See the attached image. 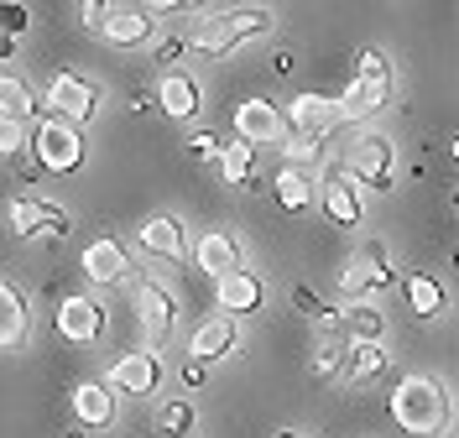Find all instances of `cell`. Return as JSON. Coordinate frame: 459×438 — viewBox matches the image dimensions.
Here are the masks:
<instances>
[{
	"label": "cell",
	"mask_w": 459,
	"mask_h": 438,
	"mask_svg": "<svg viewBox=\"0 0 459 438\" xmlns=\"http://www.w3.org/2000/svg\"><path fill=\"white\" fill-rule=\"evenodd\" d=\"M261 31H272V11L266 5H235V11H214L199 16V27L188 31V42L204 58H230L240 42H256Z\"/></svg>",
	"instance_id": "6da1fadb"
},
{
	"label": "cell",
	"mask_w": 459,
	"mask_h": 438,
	"mask_svg": "<svg viewBox=\"0 0 459 438\" xmlns=\"http://www.w3.org/2000/svg\"><path fill=\"white\" fill-rule=\"evenodd\" d=\"M392 417H397L407 434L438 438L449 428V391H444V381H433V376L397 381V391H392Z\"/></svg>",
	"instance_id": "7a4b0ae2"
},
{
	"label": "cell",
	"mask_w": 459,
	"mask_h": 438,
	"mask_svg": "<svg viewBox=\"0 0 459 438\" xmlns=\"http://www.w3.org/2000/svg\"><path fill=\"white\" fill-rule=\"evenodd\" d=\"M392 89H397L392 58H386L381 47H366V53L355 58V79H350V89H344V99H340V116L366 120V116H376V110H386V105H392Z\"/></svg>",
	"instance_id": "3957f363"
},
{
	"label": "cell",
	"mask_w": 459,
	"mask_h": 438,
	"mask_svg": "<svg viewBox=\"0 0 459 438\" xmlns=\"http://www.w3.org/2000/svg\"><path fill=\"white\" fill-rule=\"evenodd\" d=\"M392 282H397V271H392L386 245H381V240H366L340 271V297L344 303H371L376 292H386Z\"/></svg>",
	"instance_id": "277c9868"
},
{
	"label": "cell",
	"mask_w": 459,
	"mask_h": 438,
	"mask_svg": "<svg viewBox=\"0 0 459 438\" xmlns=\"http://www.w3.org/2000/svg\"><path fill=\"white\" fill-rule=\"evenodd\" d=\"M344 167H350L355 183H366L371 193H386V188H392V173H397V146L386 142L381 131H360V136L350 142Z\"/></svg>",
	"instance_id": "5b68a950"
},
{
	"label": "cell",
	"mask_w": 459,
	"mask_h": 438,
	"mask_svg": "<svg viewBox=\"0 0 459 438\" xmlns=\"http://www.w3.org/2000/svg\"><path fill=\"white\" fill-rule=\"evenodd\" d=\"M31 151H37V162L48 167V173H79L84 167V142H79V125H68V120L48 116L37 131H31Z\"/></svg>",
	"instance_id": "8992f818"
},
{
	"label": "cell",
	"mask_w": 459,
	"mask_h": 438,
	"mask_svg": "<svg viewBox=\"0 0 459 438\" xmlns=\"http://www.w3.org/2000/svg\"><path fill=\"white\" fill-rule=\"evenodd\" d=\"M94 110H100V89L89 84L84 73L57 68L53 79H48V116L68 120V125H89Z\"/></svg>",
	"instance_id": "52a82bcc"
},
{
	"label": "cell",
	"mask_w": 459,
	"mask_h": 438,
	"mask_svg": "<svg viewBox=\"0 0 459 438\" xmlns=\"http://www.w3.org/2000/svg\"><path fill=\"white\" fill-rule=\"evenodd\" d=\"M318 204L329 214V225H340V230H355V225H360V214H366L360 183L350 177L344 162H329V167H324V177H318Z\"/></svg>",
	"instance_id": "ba28073f"
},
{
	"label": "cell",
	"mask_w": 459,
	"mask_h": 438,
	"mask_svg": "<svg viewBox=\"0 0 459 438\" xmlns=\"http://www.w3.org/2000/svg\"><path fill=\"white\" fill-rule=\"evenodd\" d=\"M136 323H142L146 350H162L172 339V323H178V297L162 282H142L136 288Z\"/></svg>",
	"instance_id": "9c48e42d"
},
{
	"label": "cell",
	"mask_w": 459,
	"mask_h": 438,
	"mask_svg": "<svg viewBox=\"0 0 459 438\" xmlns=\"http://www.w3.org/2000/svg\"><path fill=\"white\" fill-rule=\"evenodd\" d=\"M57 334L68 345H94L105 334V303H94L89 292H68L57 303Z\"/></svg>",
	"instance_id": "30bf717a"
},
{
	"label": "cell",
	"mask_w": 459,
	"mask_h": 438,
	"mask_svg": "<svg viewBox=\"0 0 459 438\" xmlns=\"http://www.w3.org/2000/svg\"><path fill=\"white\" fill-rule=\"evenodd\" d=\"M235 131L251 146H287V116L266 99H240L235 105Z\"/></svg>",
	"instance_id": "8fae6325"
},
{
	"label": "cell",
	"mask_w": 459,
	"mask_h": 438,
	"mask_svg": "<svg viewBox=\"0 0 459 438\" xmlns=\"http://www.w3.org/2000/svg\"><path fill=\"white\" fill-rule=\"evenodd\" d=\"M79 271H84L94 288H115V282H126V271H131V251H126L115 235H100V240H89L84 245Z\"/></svg>",
	"instance_id": "7c38bea8"
},
{
	"label": "cell",
	"mask_w": 459,
	"mask_h": 438,
	"mask_svg": "<svg viewBox=\"0 0 459 438\" xmlns=\"http://www.w3.org/2000/svg\"><path fill=\"white\" fill-rule=\"evenodd\" d=\"M110 386L115 391H126V397H152V391L162 386V355L157 350L120 355V360L110 365Z\"/></svg>",
	"instance_id": "4fadbf2b"
},
{
	"label": "cell",
	"mask_w": 459,
	"mask_h": 438,
	"mask_svg": "<svg viewBox=\"0 0 459 438\" xmlns=\"http://www.w3.org/2000/svg\"><path fill=\"white\" fill-rule=\"evenodd\" d=\"M100 37L115 47H142L152 37V11L146 5H100Z\"/></svg>",
	"instance_id": "5bb4252c"
},
{
	"label": "cell",
	"mask_w": 459,
	"mask_h": 438,
	"mask_svg": "<svg viewBox=\"0 0 459 438\" xmlns=\"http://www.w3.org/2000/svg\"><path fill=\"white\" fill-rule=\"evenodd\" d=\"M340 99H324V94H298L292 105H287V125H292V136H329L334 125H340Z\"/></svg>",
	"instance_id": "9a60e30c"
},
{
	"label": "cell",
	"mask_w": 459,
	"mask_h": 438,
	"mask_svg": "<svg viewBox=\"0 0 459 438\" xmlns=\"http://www.w3.org/2000/svg\"><path fill=\"white\" fill-rule=\"evenodd\" d=\"M214 297H220V308H225L230 319L235 313H261V303H266V282H261L256 271H230V277H220L214 282Z\"/></svg>",
	"instance_id": "2e32d148"
},
{
	"label": "cell",
	"mask_w": 459,
	"mask_h": 438,
	"mask_svg": "<svg viewBox=\"0 0 459 438\" xmlns=\"http://www.w3.org/2000/svg\"><path fill=\"white\" fill-rule=\"evenodd\" d=\"M350 350H355V345L344 339L340 319H334V323H324V329H318V345H314V376H318V381H344Z\"/></svg>",
	"instance_id": "e0dca14e"
},
{
	"label": "cell",
	"mask_w": 459,
	"mask_h": 438,
	"mask_svg": "<svg viewBox=\"0 0 459 438\" xmlns=\"http://www.w3.org/2000/svg\"><path fill=\"white\" fill-rule=\"evenodd\" d=\"M136 245H142L146 256L178 262V256H183V225H178L172 214H152V219L136 225Z\"/></svg>",
	"instance_id": "ac0fdd59"
},
{
	"label": "cell",
	"mask_w": 459,
	"mask_h": 438,
	"mask_svg": "<svg viewBox=\"0 0 459 438\" xmlns=\"http://www.w3.org/2000/svg\"><path fill=\"white\" fill-rule=\"evenodd\" d=\"M74 417L84 428H110L115 423V386H105V381H79L74 386Z\"/></svg>",
	"instance_id": "d6986e66"
},
{
	"label": "cell",
	"mask_w": 459,
	"mask_h": 438,
	"mask_svg": "<svg viewBox=\"0 0 459 438\" xmlns=\"http://www.w3.org/2000/svg\"><path fill=\"white\" fill-rule=\"evenodd\" d=\"M235 345H240L235 319H230V313H214V319H204L199 329H194V345H188V350H194V360H204V365H209V360H225Z\"/></svg>",
	"instance_id": "ffe728a7"
},
{
	"label": "cell",
	"mask_w": 459,
	"mask_h": 438,
	"mask_svg": "<svg viewBox=\"0 0 459 438\" xmlns=\"http://www.w3.org/2000/svg\"><path fill=\"white\" fill-rule=\"evenodd\" d=\"M37 116H42V105H37L31 84L16 79V73H5V79H0V120H5V125H31ZM37 125H42V120H37Z\"/></svg>",
	"instance_id": "44dd1931"
},
{
	"label": "cell",
	"mask_w": 459,
	"mask_h": 438,
	"mask_svg": "<svg viewBox=\"0 0 459 438\" xmlns=\"http://www.w3.org/2000/svg\"><path fill=\"white\" fill-rule=\"evenodd\" d=\"M157 105H162L172 120L194 116V110H199V84H194V73H183V68L162 73V84H157Z\"/></svg>",
	"instance_id": "7402d4cb"
},
{
	"label": "cell",
	"mask_w": 459,
	"mask_h": 438,
	"mask_svg": "<svg viewBox=\"0 0 459 438\" xmlns=\"http://www.w3.org/2000/svg\"><path fill=\"white\" fill-rule=\"evenodd\" d=\"M199 266L220 282V277H230V271H240V240L230 230H209L199 240Z\"/></svg>",
	"instance_id": "603a6c76"
},
{
	"label": "cell",
	"mask_w": 459,
	"mask_h": 438,
	"mask_svg": "<svg viewBox=\"0 0 459 438\" xmlns=\"http://www.w3.org/2000/svg\"><path fill=\"white\" fill-rule=\"evenodd\" d=\"M340 329H344L350 345H381L386 339V319H381L376 303H350V308H340Z\"/></svg>",
	"instance_id": "cb8c5ba5"
},
{
	"label": "cell",
	"mask_w": 459,
	"mask_h": 438,
	"mask_svg": "<svg viewBox=\"0 0 459 438\" xmlns=\"http://www.w3.org/2000/svg\"><path fill=\"white\" fill-rule=\"evenodd\" d=\"M31 334V313H27V297L11 288H0V339H5V350H22Z\"/></svg>",
	"instance_id": "d4e9b609"
},
{
	"label": "cell",
	"mask_w": 459,
	"mask_h": 438,
	"mask_svg": "<svg viewBox=\"0 0 459 438\" xmlns=\"http://www.w3.org/2000/svg\"><path fill=\"white\" fill-rule=\"evenodd\" d=\"M402 288H407V308H412L418 319H438V313L449 308V297H444V282H438V277H429V271H412Z\"/></svg>",
	"instance_id": "484cf974"
},
{
	"label": "cell",
	"mask_w": 459,
	"mask_h": 438,
	"mask_svg": "<svg viewBox=\"0 0 459 438\" xmlns=\"http://www.w3.org/2000/svg\"><path fill=\"white\" fill-rule=\"evenodd\" d=\"M318 199V183L303 167H287L282 162V173H277V204L287 209V214H303V209Z\"/></svg>",
	"instance_id": "4316f807"
},
{
	"label": "cell",
	"mask_w": 459,
	"mask_h": 438,
	"mask_svg": "<svg viewBox=\"0 0 459 438\" xmlns=\"http://www.w3.org/2000/svg\"><path fill=\"white\" fill-rule=\"evenodd\" d=\"M42 230H48V199H31V193L11 199V235L16 240H37Z\"/></svg>",
	"instance_id": "83f0119b"
},
{
	"label": "cell",
	"mask_w": 459,
	"mask_h": 438,
	"mask_svg": "<svg viewBox=\"0 0 459 438\" xmlns=\"http://www.w3.org/2000/svg\"><path fill=\"white\" fill-rule=\"evenodd\" d=\"M251 167H256V146L251 142H230L225 162H220V177H225L230 188H251Z\"/></svg>",
	"instance_id": "f1b7e54d"
},
{
	"label": "cell",
	"mask_w": 459,
	"mask_h": 438,
	"mask_svg": "<svg viewBox=\"0 0 459 438\" xmlns=\"http://www.w3.org/2000/svg\"><path fill=\"white\" fill-rule=\"evenodd\" d=\"M194 423H199V412H194V402H183V397H172V402L157 408V434H168V438H188Z\"/></svg>",
	"instance_id": "f546056e"
},
{
	"label": "cell",
	"mask_w": 459,
	"mask_h": 438,
	"mask_svg": "<svg viewBox=\"0 0 459 438\" xmlns=\"http://www.w3.org/2000/svg\"><path fill=\"white\" fill-rule=\"evenodd\" d=\"M386 371V350L381 345H355L350 350V365H344V386H360V381H371Z\"/></svg>",
	"instance_id": "4dcf8cb0"
},
{
	"label": "cell",
	"mask_w": 459,
	"mask_h": 438,
	"mask_svg": "<svg viewBox=\"0 0 459 438\" xmlns=\"http://www.w3.org/2000/svg\"><path fill=\"white\" fill-rule=\"evenodd\" d=\"M292 308H298L303 319H314L318 329H324V323H334V319H340V308H324L314 288H292Z\"/></svg>",
	"instance_id": "1f68e13d"
},
{
	"label": "cell",
	"mask_w": 459,
	"mask_h": 438,
	"mask_svg": "<svg viewBox=\"0 0 459 438\" xmlns=\"http://www.w3.org/2000/svg\"><path fill=\"white\" fill-rule=\"evenodd\" d=\"M225 146H230V142H220L214 131H199V136H188V151H194V162H214V167H220V162H225Z\"/></svg>",
	"instance_id": "d6a6232c"
},
{
	"label": "cell",
	"mask_w": 459,
	"mask_h": 438,
	"mask_svg": "<svg viewBox=\"0 0 459 438\" xmlns=\"http://www.w3.org/2000/svg\"><path fill=\"white\" fill-rule=\"evenodd\" d=\"M318 146H324L318 136H287V146H282V151H287V167H303V173H308V162L318 157Z\"/></svg>",
	"instance_id": "836d02e7"
},
{
	"label": "cell",
	"mask_w": 459,
	"mask_h": 438,
	"mask_svg": "<svg viewBox=\"0 0 459 438\" xmlns=\"http://www.w3.org/2000/svg\"><path fill=\"white\" fill-rule=\"evenodd\" d=\"M0 16H5V31H0V37H11V42H16V37L27 31V5H5Z\"/></svg>",
	"instance_id": "e575fe53"
},
{
	"label": "cell",
	"mask_w": 459,
	"mask_h": 438,
	"mask_svg": "<svg viewBox=\"0 0 459 438\" xmlns=\"http://www.w3.org/2000/svg\"><path fill=\"white\" fill-rule=\"evenodd\" d=\"M183 47H194V42H188V37H168V42L157 47V58L168 63V73H172V68H178V58H183Z\"/></svg>",
	"instance_id": "d590c367"
},
{
	"label": "cell",
	"mask_w": 459,
	"mask_h": 438,
	"mask_svg": "<svg viewBox=\"0 0 459 438\" xmlns=\"http://www.w3.org/2000/svg\"><path fill=\"white\" fill-rule=\"evenodd\" d=\"M22 131H27V125H0V151H5V157H16V151H22Z\"/></svg>",
	"instance_id": "8d00e7d4"
},
{
	"label": "cell",
	"mask_w": 459,
	"mask_h": 438,
	"mask_svg": "<svg viewBox=\"0 0 459 438\" xmlns=\"http://www.w3.org/2000/svg\"><path fill=\"white\" fill-rule=\"evenodd\" d=\"M68 230H74V225H68V214H63L57 204H48V235H57V240H63Z\"/></svg>",
	"instance_id": "74e56055"
},
{
	"label": "cell",
	"mask_w": 459,
	"mask_h": 438,
	"mask_svg": "<svg viewBox=\"0 0 459 438\" xmlns=\"http://www.w3.org/2000/svg\"><path fill=\"white\" fill-rule=\"evenodd\" d=\"M183 386H204V360H188L183 365Z\"/></svg>",
	"instance_id": "f35d334b"
},
{
	"label": "cell",
	"mask_w": 459,
	"mask_h": 438,
	"mask_svg": "<svg viewBox=\"0 0 459 438\" xmlns=\"http://www.w3.org/2000/svg\"><path fill=\"white\" fill-rule=\"evenodd\" d=\"M277 438H303V434H292V428H282V434H277Z\"/></svg>",
	"instance_id": "ab89813d"
},
{
	"label": "cell",
	"mask_w": 459,
	"mask_h": 438,
	"mask_svg": "<svg viewBox=\"0 0 459 438\" xmlns=\"http://www.w3.org/2000/svg\"><path fill=\"white\" fill-rule=\"evenodd\" d=\"M455 162H459V136H455Z\"/></svg>",
	"instance_id": "60d3db41"
},
{
	"label": "cell",
	"mask_w": 459,
	"mask_h": 438,
	"mask_svg": "<svg viewBox=\"0 0 459 438\" xmlns=\"http://www.w3.org/2000/svg\"><path fill=\"white\" fill-rule=\"evenodd\" d=\"M68 438H84V434H68Z\"/></svg>",
	"instance_id": "b9f144b4"
},
{
	"label": "cell",
	"mask_w": 459,
	"mask_h": 438,
	"mask_svg": "<svg viewBox=\"0 0 459 438\" xmlns=\"http://www.w3.org/2000/svg\"><path fill=\"white\" fill-rule=\"evenodd\" d=\"M455 262H459V251H455Z\"/></svg>",
	"instance_id": "7bdbcfd3"
},
{
	"label": "cell",
	"mask_w": 459,
	"mask_h": 438,
	"mask_svg": "<svg viewBox=\"0 0 459 438\" xmlns=\"http://www.w3.org/2000/svg\"><path fill=\"white\" fill-rule=\"evenodd\" d=\"M455 204H459V199H455Z\"/></svg>",
	"instance_id": "ee69618b"
}]
</instances>
